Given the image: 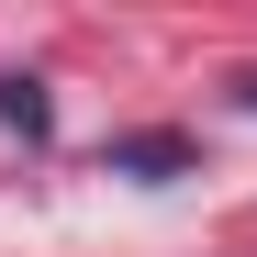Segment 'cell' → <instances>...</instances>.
Instances as JSON below:
<instances>
[{
    "label": "cell",
    "mask_w": 257,
    "mask_h": 257,
    "mask_svg": "<svg viewBox=\"0 0 257 257\" xmlns=\"http://www.w3.org/2000/svg\"><path fill=\"white\" fill-rule=\"evenodd\" d=\"M112 168H123V179H168V168H190V135H123Z\"/></svg>",
    "instance_id": "cell-1"
},
{
    "label": "cell",
    "mask_w": 257,
    "mask_h": 257,
    "mask_svg": "<svg viewBox=\"0 0 257 257\" xmlns=\"http://www.w3.org/2000/svg\"><path fill=\"white\" fill-rule=\"evenodd\" d=\"M0 123H12V135H45V90H34V78H0Z\"/></svg>",
    "instance_id": "cell-2"
},
{
    "label": "cell",
    "mask_w": 257,
    "mask_h": 257,
    "mask_svg": "<svg viewBox=\"0 0 257 257\" xmlns=\"http://www.w3.org/2000/svg\"><path fill=\"white\" fill-rule=\"evenodd\" d=\"M235 101H246V112H257V67H235Z\"/></svg>",
    "instance_id": "cell-3"
}]
</instances>
